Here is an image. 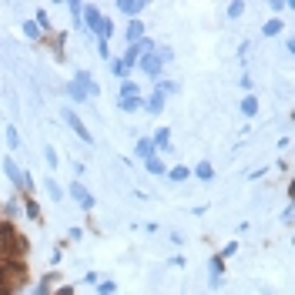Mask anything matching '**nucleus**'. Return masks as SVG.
Masks as SVG:
<instances>
[{"label":"nucleus","instance_id":"nucleus-10","mask_svg":"<svg viewBox=\"0 0 295 295\" xmlns=\"http://www.w3.org/2000/svg\"><path fill=\"white\" fill-rule=\"evenodd\" d=\"M168 141H171V134H168V128H161L158 134H154V141H151V144H161V151H171V148H168Z\"/></svg>","mask_w":295,"mask_h":295},{"label":"nucleus","instance_id":"nucleus-20","mask_svg":"<svg viewBox=\"0 0 295 295\" xmlns=\"http://www.w3.org/2000/svg\"><path fill=\"white\" fill-rule=\"evenodd\" d=\"M47 164H50V168H57V151H54V148H47Z\"/></svg>","mask_w":295,"mask_h":295},{"label":"nucleus","instance_id":"nucleus-15","mask_svg":"<svg viewBox=\"0 0 295 295\" xmlns=\"http://www.w3.org/2000/svg\"><path fill=\"white\" fill-rule=\"evenodd\" d=\"M68 94H70V98H74V101H84V98H88V94H84V88H80L78 80H74V84H70V88H68Z\"/></svg>","mask_w":295,"mask_h":295},{"label":"nucleus","instance_id":"nucleus-3","mask_svg":"<svg viewBox=\"0 0 295 295\" xmlns=\"http://www.w3.org/2000/svg\"><path fill=\"white\" fill-rule=\"evenodd\" d=\"M141 68H144V74H151V78H158L164 64H161V57H158V54H148L144 60H141Z\"/></svg>","mask_w":295,"mask_h":295},{"label":"nucleus","instance_id":"nucleus-11","mask_svg":"<svg viewBox=\"0 0 295 295\" xmlns=\"http://www.w3.org/2000/svg\"><path fill=\"white\" fill-rule=\"evenodd\" d=\"M161 108H164V94H161V91H154V98L148 101V111H151V114H158Z\"/></svg>","mask_w":295,"mask_h":295},{"label":"nucleus","instance_id":"nucleus-9","mask_svg":"<svg viewBox=\"0 0 295 295\" xmlns=\"http://www.w3.org/2000/svg\"><path fill=\"white\" fill-rule=\"evenodd\" d=\"M144 101L141 98H121V111H141Z\"/></svg>","mask_w":295,"mask_h":295},{"label":"nucleus","instance_id":"nucleus-19","mask_svg":"<svg viewBox=\"0 0 295 295\" xmlns=\"http://www.w3.org/2000/svg\"><path fill=\"white\" fill-rule=\"evenodd\" d=\"M144 164H148V171H154V174H164V164H161L158 158H148Z\"/></svg>","mask_w":295,"mask_h":295},{"label":"nucleus","instance_id":"nucleus-8","mask_svg":"<svg viewBox=\"0 0 295 295\" xmlns=\"http://www.w3.org/2000/svg\"><path fill=\"white\" fill-rule=\"evenodd\" d=\"M144 34V27H141V20H131L128 24V40H131V44H138V37Z\"/></svg>","mask_w":295,"mask_h":295},{"label":"nucleus","instance_id":"nucleus-2","mask_svg":"<svg viewBox=\"0 0 295 295\" xmlns=\"http://www.w3.org/2000/svg\"><path fill=\"white\" fill-rule=\"evenodd\" d=\"M70 194H74V198H78V202L84 204V208H88V212H91V208H94V194L88 192V188H84V184H70Z\"/></svg>","mask_w":295,"mask_h":295},{"label":"nucleus","instance_id":"nucleus-6","mask_svg":"<svg viewBox=\"0 0 295 295\" xmlns=\"http://www.w3.org/2000/svg\"><path fill=\"white\" fill-rule=\"evenodd\" d=\"M194 174H198V182H212V178H215V168H212L208 161H202V164L194 168Z\"/></svg>","mask_w":295,"mask_h":295},{"label":"nucleus","instance_id":"nucleus-16","mask_svg":"<svg viewBox=\"0 0 295 295\" xmlns=\"http://www.w3.org/2000/svg\"><path fill=\"white\" fill-rule=\"evenodd\" d=\"M47 192H50V198H54V202H60V198H64V188H60L57 182H47Z\"/></svg>","mask_w":295,"mask_h":295},{"label":"nucleus","instance_id":"nucleus-18","mask_svg":"<svg viewBox=\"0 0 295 295\" xmlns=\"http://www.w3.org/2000/svg\"><path fill=\"white\" fill-rule=\"evenodd\" d=\"M24 34L30 37V40H37V37H40V27H37V24H30V20H27V24H24Z\"/></svg>","mask_w":295,"mask_h":295},{"label":"nucleus","instance_id":"nucleus-7","mask_svg":"<svg viewBox=\"0 0 295 295\" xmlns=\"http://www.w3.org/2000/svg\"><path fill=\"white\" fill-rule=\"evenodd\" d=\"M138 158H154V144H151V141H148V138H144V141H138Z\"/></svg>","mask_w":295,"mask_h":295},{"label":"nucleus","instance_id":"nucleus-13","mask_svg":"<svg viewBox=\"0 0 295 295\" xmlns=\"http://www.w3.org/2000/svg\"><path fill=\"white\" fill-rule=\"evenodd\" d=\"M278 30H282V20H268L265 27H262V34H265V37H275Z\"/></svg>","mask_w":295,"mask_h":295},{"label":"nucleus","instance_id":"nucleus-1","mask_svg":"<svg viewBox=\"0 0 295 295\" xmlns=\"http://www.w3.org/2000/svg\"><path fill=\"white\" fill-rule=\"evenodd\" d=\"M64 121H68V124L74 128V134H78V138H84L88 144H91V141H94V138H91V131L84 128V121H80V118H78V114H74V111H70V108H64Z\"/></svg>","mask_w":295,"mask_h":295},{"label":"nucleus","instance_id":"nucleus-5","mask_svg":"<svg viewBox=\"0 0 295 295\" xmlns=\"http://www.w3.org/2000/svg\"><path fill=\"white\" fill-rule=\"evenodd\" d=\"M255 111H258L255 94H245V101H242V114H245V118H255Z\"/></svg>","mask_w":295,"mask_h":295},{"label":"nucleus","instance_id":"nucleus-4","mask_svg":"<svg viewBox=\"0 0 295 295\" xmlns=\"http://www.w3.org/2000/svg\"><path fill=\"white\" fill-rule=\"evenodd\" d=\"M118 7H121V10H124L128 17H138V14L144 10V4H141V0H138V4H134V0H121V4H118Z\"/></svg>","mask_w":295,"mask_h":295},{"label":"nucleus","instance_id":"nucleus-14","mask_svg":"<svg viewBox=\"0 0 295 295\" xmlns=\"http://www.w3.org/2000/svg\"><path fill=\"white\" fill-rule=\"evenodd\" d=\"M7 144H10V151L20 148V134H17V128H7Z\"/></svg>","mask_w":295,"mask_h":295},{"label":"nucleus","instance_id":"nucleus-17","mask_svg":"<svg viewBox=\"0 0 295 295\" xmlns=\"http://www.w3.org/2000/svg\"><path fill=\"white\" fill-rule=\"evenodd\" d=\"M121 94H124V98H138V84H131V80H124V84H121Z\"/></svg>","mask_w":295,"mask_h":295},{"label":"nucleus","instance_id":"nucleus-12","mask_svg":"<svg viewBox=\"0 0 295 295\" xmlns=\"http://www.w3.org/2000/svg\"><path fill=\"white\" fill-rule=\"evenodd\" d=\"M168 178H171V182H184V178H192V171H188V168H171Z\"/></svg>","mask_w":295,"mask_h":295}]
</instances>
